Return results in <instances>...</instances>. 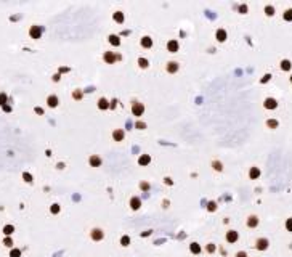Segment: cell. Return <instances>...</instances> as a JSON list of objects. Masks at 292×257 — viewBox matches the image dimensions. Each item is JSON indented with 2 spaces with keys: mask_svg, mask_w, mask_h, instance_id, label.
I'll use <instances>...</instances> for the list:
<instances>
[{
  "mask_svg": "<svg viewBox=\"0 0 292 257\" xmlns=\"http://www.w3.org/2000/svg\"><path fill=\"white\" fill-rule=\"evenodd\" d=\"M132 113H133V116H137V117L143 116V113H145V106H143V103H138V101L133 103V105H132Z\"/></svg>",
  "mask_w": 292,
  "mask_h": 257,
  "instance_id": "6da1fadb",
  "label": "cell"
},
{
  "mask_svg": "<svg viewBox=\"0 0 292 257\" xmlns=\"http://www.w3.org/2000/svg\"><path fill=\"white\" fill-rule=\"evenodd\" d=\"M119 55H116L114 51H104V61L108 63V64H111V63H114V61H117L119 60Z\"/></svg>",
  "mask_w": 292,
  "mask_h": 257,
  "instance_id": "7a4b0ae2",
  "label": "cell"
},
{
  "mask_svg": "<svg viewBox=\"0 0 292 257\" xmlns=\"http://www.w3.org/2000/svg\"><path fill=\"white\" fill-rule=\"evenodd\" d=\"M29 35L32 39H40V35H42V27L40 26H32L31 27V31H29Z\"/></svg>",
  "mask_w": 292,
  "mask_h": 257,
  "instance_id": "3957f363",
  "label": "cell"
},
{
  "mask_svg": "<svg viewBox=\"0 0 292 257\" xmlns=\"http://www.w3.org/2000/svg\"><path fill=\"white\" fill-rule=\"evenodd\" d=\"M88 163H90L92 167H100L101 163H103V159H101L100 156H96V154H92V156H90V159H88Z\"/></svg>",
  "mask_w": 292,
  "mask_h": 257,
  "instance_id": "277c9868",
  "label": "cell"
},
{
  "mask_svg": "<svg viewBox=\"0 0 292 257\" xmlns=\"http://www.w3.org/2000/svg\"><path fill=\"white\" fill-rule=\"evenodd\" d=\"M263 106H265L266 109H274L276 106H278V101H276L274 98H266L265 103H263Z\"/></svg>",
  "mask_w": 292,
  "mask_h": 257,
  "instance_id": "5b68a950",
  "label": "cell"
},
{
  "mask_svg": "<svg viewBox=\"0 0 292 257\" xmlns=\"http://www.w3.org/2000/svg\"><path fill=\"white\" fill-rule=\"evenodd\" d=\"M47 105H48L50 108H56L58 106V97L56 95H50V97L47 98Z\"/></svg>",
  "mask_w": 292,
  "mask_h": 257,
  "instance_id": "8992f818",
  "label": "cell"
},
{
  "mask_svg": "<svg viewBox=\"0 0 292 257\" xmlns=\"http://www.w3.org/2000/svg\"><path fill=\"white\" fill-rule=\"evenodd\" d=\"M112 138L116 141H122V140H124V130H122V129H116L112 132Z\"/></svg>",
  "mask_w": 292,
  "mask_h": 257,
  "instance_id": "52a82bcc",
  "label": "cell"
},
{
  "mask_svg": "<svg viewBox=\"0 0 292 257\" xmlns=\"http://www.w3.org/2000/svg\"><path fill=\"white\" fill-rule=\"evenodd\" d=\"M178 42H177V40H170V42H169L167 43V50L169 51H170V53H175V51H178Z\"/></svg>",
  "mask_w": 292,
  "mask_h": 257,
  "instance_id": "ba28073f",
  "label": "cell"
},
{
  "mask_svg": "<svg viewBox=\"0 0 292 257\" xmlns=\"http://www.w3.org/2000/svg\"><path fill=\"white\" fill-rule=\"evenodd\" d=\"M108 39H109V43H111V45H114V47H119L120 45V37H119V35L111 34Z\"/></svg>",
  "mask_w": 292,
  "mask_h": 257,
  "instance_id": "9c48e42d",
  "label": "cell"
},
{
  "mask_svg": "<svg viewBox=\"0 0 292 257\" xmlns=\"http://www.w3.org/2000/svg\"><path fill=\"white\" fill-rule=\"evenodd\" d=\"M103 236H104V231L98 230V228H95V230L92 231V238H93L95 241H100V239H103Z\"/></svg>",
  "mask_w": 292,
  "mask_h": 257,
  "instance_id": "30bf717a",
  "label": "cell"
},
{
  "mask_svg": "<svg viewBox=\"0 0 292 257\" xmlns=\"http://www.w3.org/2000/svg\"><path fill=\"white\" fill-rule=\"evenodd\" d=\"M236 239H238V231L231 230V231L226 233V241H228V243H234Z\"/></svg>",
  "mask_w": 292,
  "mask_h": 257,
  "instance_id": "8fae6325",
  "label": "cell"
},
{
  "mask_svg": "<svg viewBox=\"0 0 292 257\" xmlns=\"http://www.w3.org/2000/svg\"><path fill=\"white\" fill-rule=\"evenodd\" d=\"M149 163H151V157H149L148 154H143V156L138 157V164L140 165H148Z\"/></svg>",
  "mask_w": 292,
  "mask_h": 257,
  "instance_id": "7c38bea8",
  "label": "cell"
},
{
  "mask_svg": "<svg viewBox=\"0 0 292 257\" xmlns=\"http://www.w3.org/2000/svg\"><path fill=\"white\" fill-rule=\"evenodd\" d=\"M266 247H268V241H266L265 238L257 239V249H260V251H265Z\"/></svg>",
  "mask_w": 292,
  "mask_h": 257,
  "instance_id": "4fadbf2b",
  "label": "cell"
},
{
  "mask_svg": "<svg viewBox=\"0 0 292 257\" xmlns=\"http://www.w3.org/2000/svg\"><path fill=\"white\" fill-rule=\"evenodd\" d=\"M217 40H218V42H225V40H226V31H225V29H218V31H217Z\"/></svg>",
  "mask_w": 292,
  "mask_h": 257,
  "instance_id": "5bb4252c",
  "label": "cell"
},
{
  "mask_svg": "<svg viewBox=\"0 0 292 257\" xmlns=\"http://www.w3.org/2000/svg\"><path fill=\"white\" fill-rule=\"evenodd\" d=\"M141 47H145V48H151L153 47V39L151 37H143L141 39Z\"/></svg>",
  "mask_w": 292,
  "mask_h": 257,
  "instance_id": "9a60e30c",
  "label": "cell"
},
{
  "mask_svg": "<svg viewBox=\"0 0 292 257\" xmlns=\"http://www.w3.org/2000/svg\"><path fill=\"white\" fill-rule=\"evenodd\" d=\"M130 206H132L133 211H137V209L141 206V199L140 198H132V199H130Z\"/></svg>",
  "mask_w": 292,
  "mask_h": 257,
  "instance_id": "2e32d148",
  "label": "cell"
},
{
  "mask_svg": "<svg viewBox=\"0 0 292 257\" xmlns=\"http://www.w3.org/2000/svg\"><path fill=\"white\" fill-rule=\"evenodd\" d=\"M98 108L100 109H108L109 108V101L106 100V98H100V100H98Z\"/></svg>",
  "mask_w": 292,
  "mask_h": 257,
  "instance_id": "e0dca14e",
  "label": "cell"
},
{
  "mask_svg": "<svg viewBox=\"0 0 292 257\" xmlns=\"http://www.w3.org/2000/svg\"><path fill=\"white\" fill-rule=\"evenodd\" d=\"M167 71H169V72H177V71H178V64H177V63L175 61H170V63H167Z\"/></svg>",
  "mask_w": 292,
  "mask_h": 257,
  "instance_id": "ac0fdd59",
  "label": "cell"
},
{
  "mask_svg": "<svg viewBox=\"0 0 292 257\" xmlns=\"http://www.w3.org/2000/svg\"><path fill=\"white\" fill-rule=\"evenodd\" d=\"M249 177L250 179H258L260 177V169L258 167H252L249 171Z\"/></svg>",
  "mask_w": 292,
  "mask_h": 257,
  "instance_id": "d6986e66",
  "label": "cell"
},
{
  "mask_svg": "<svg viewBox=\"0 0 292 257\" xmlns=\"http://www.w3.org/2000/svg\"><path fill=\"white\" fill-rule=\"evenodd\" d=\"M247 225H249L250 228L257 227V225H258V219H257L255 215H250V217H249V220H247Z\"/></svg>",
  "mask_w": 292,
  "mask_h": 257,
  "instance_id": "ffe728a7",
  "label": "cell"
},
{
  "mask_svg": "<svg viewBox=\"0 0 292 257\" xmlns=\"http://www.w3.org/2000/svg\"><path fill=\"white\" fill-rule=\"evenodd\" d=\"M112 18H114V21H117V23H124V15H122V11H116Z\"/></svg>",
  "mask_w": 292,
  "mask_h": 257,
  "instance_id": "44dd1931",
  "label": "cell"
},
{
  "mask_svg": "<svg viewBox=\"0 0 292 257\" xmlns=\"http://www.w3.org/2000/svg\"><path fill=\"white\" fill-rule=\"evenodd\" d=\"M13 231H15V227H13V225H5V227H3V233H5L7 236H10Z\"/></svg>",
  "mask_w": 292,
  "mask_h": 257,
  "instance_id": "7402d4cb",
  "label": "cell"
},
{
  "mask_svg": "<svg viewBox=\"0 0 292 257\" xmlns=\"http://www.w3.org/2000/svg\"><path fill=\"white\" fill-rule=\"evenodd\" d=\"M291 66H292V64H291L289 60H283V61H281V69H283V71H289Z\"/></svg>",
  "mask_w": 292,
  "mask_h": 257,
  "instance_id": "603a6c76",
  "label": "cell"
},
{
  "mask_svg": "<svg viewBox=\"0 0 292 257\" xmlns=\"http://www.w3.org/2000/svg\"><path fill=\"white\" fill-rule=\"evenodd\" d=\"M266 125L270 129H276V127H278V121H276V119H268L266 121Z\"/></svg>",
  "mask_w": 292,
  "mask_h": 257,
  "instance_id": "cb8c5ba5",
  "label": "cell"
},
{
  "mask_svg": "<svg viewBox=\"0 0 292 257\" xmlns=\"http://www.w3.org/2000/svg\"><path fill=\"white\" fill-rule=\"evenodd\" d=\"M189 249H191V252H194V254H198V252H201V247L198 243H193L191 246H189Z\"/></svg>",
  "mask_w": 292,
  "mask_h": 257,
  "instance_id": "d4e9b609",
  "label": "cell"
},
{
  "mask_svg": "<svg viewBox=\"0 0 292 257\" xmlns=\"http://www.w3.org/2000/svg\"><path fill=\"white\" fill-rule=\"evenodd\" d=\"M283 18L286 19V21H292V10H286V11H284Z\"/></svg>",
  "mask_w": 292,
  "mask_h": 257,
  "instance_id": "484cf974",
  "label": "cell"
},
{
  "mask_svg": "<svg viewBox=\"0 0 292 257\" xmlns=\"http://www.w3.org/2000/svg\"><path fill=\"white\" fill-rule=\"evenodd\" d=\"M265 13L268 15V16H273V15H274V8L271 5H266L265 7Z\"/></svg>",
  "mask_w": 292,
  "mask_h": 257,
  "instance_id": "4316f807",
  "label": "cell"
},
{
  "mask_svg": "<svg viewBox=\"0 0 292 257\" xmlns=\"http://www.w3.org/2000/svg\"><path fill=\"white\" fill-rule=\"evenodd\" d=\"M138 64H140V68H148V60L146 58H138Z\"/></svg>",
  "mask_w": 292,
  "mask_h": 257,
  "instance_id": "83f0119b",
  "label": "cell"
},
{
  "mask_svg": "<svg viewBox=\"0 0 292 257\" xmlns=\"http://www.w3.org/2000/svg\"><path fill=\"white\" fill-rule=\"evenodd\" d=\"M7 100H8V97H7V93H0V106L7 105Z\"/></svg>",
  "mask_w": 292,
  "mask_h": 257,
  "instance_id": "f1b7e54d",
  "label": "cell"
},
{
  "mask_svg": "<svg viewBox=\"0 0 292 257\" xmlns=\"http://www.w3.org/2000/svg\"><path fill=\"white\" fill-rule=\"evenodd\" d=\"M212 167H214L215 171H222L223 165H222V163H218V161H214V163H212Z\"/></svg>",
  "mask_w": 292,
  "mask_h": 257,
  "instance_id": "f546056e",
  "label": "cell"
},
{
  "mask_svg": "<svg viewBox=\"0 0 292 257\" xmlns=\"http://www.w3.org/2000/svg\"><path fill=\"white\" fill-rule=\"evenodd\" d=\"M72 98H74V100H80V98H82V92H80V90H74V92H72Z\"/></svg>",
  "mask_w": 292,
  "mask_h": 257,
  "instance_id": "4dcf8cb0",
  "label": "cell"
},
{
  "mask_svg": "<svg viewBox=\"0 0 292 257\" xmlns=\"http://www.w3.org/2000/svg\"><path fill=\"white\" fill-rule=\"evenodd\" d=\"M207 209H209L210 212H214L215 209H217V204L214 203V201H209V203H207Z\"/></svg>",
  "mask_w": 292,
  "mask_h": 257,
  "instance_id": "1f68e13d",
  "label": "cell"
},
{
  "mask_svg": "<svg viewBox=\"0 0 292 257\" xmlns=\"http://www.w3.org/2000/svg\"><path fill=\"white\" fill-rule=\"evenodd\" d=\"M128 243H130V238H128V236H127V235L122 236V239H120V244H122V246H128Z\"/></svg>",
  "mask_w": 292,
  "mask_h": 257,
  "instance_id": "d6a6232c",
  "label": "cell"
},
{
  "mask_svg": "<svg viewBox=\"0 0 292 257\" xmlns=\"http://www.w3.org/2000/svg\"><path fill=\"white\" fill-rule=\"evenodd\" d=\"M23 179H24V182H27V183H31V182H32V175H31V174H27V172H24V174H23Z\"/></svg>",
  "mask_w": 292,
  "mask_h": 257,
  "instance_id": "836d02e7",
  "label": "cell"
},
{
  "mask_svg": "<svg viewBox=\"0 0 292 257\" xmlns=\"http://www.w3.org/2000/svg\"><path fill=\"white\" fill-rule=\"evenodd\" d=\"M19 256H21V251H19V249H11L10 257H19Z\"/></svg>",
  "mask_w": 292,
  "mask_h": 257,
  "instance_id": "e575fe53",
  "label": "cell"
},
{
  "mask_svg": "<svg viewBox=\"0 0 292 257\" xmlns=\"http://www.w3.org/2000/svg\"><path fill=\"white\" fill-rule=\"evenodd\" d=\"M135 127L138 130H143V129H146V124H145V122H141V121H138L137 124H135Z\"/></svg>",
  "mask_w": 292,
  "mask_h": 257,
  "instance_id": "d590c367",
  "label": "cell"
},
{
  "mask_svg": "<svg viewBox=\"0 0 292 257\" xmlns=\"http://www.w3.org/2000/svg\"><path fill=\"white\" fill-rule=\"evenodd\" d=\"M50 211H52V214H58V212H60V206H58V204H53L52 207H50Z\"/></svg>",
  "mask_w": 292,
  "mask_h": 257,
  "instance_id": "8d00e7d4",
  "label": "cell"
},
{
  "mask_svg": "<svg viewBox=\"0 0 292 257\" xmlns=\"http://www.w3.org/2000/svg\"><path fill=\"white\" fill-rule=\"evenodd\" d=\"M3 244H5V246H8V247H11V246H13V241H11V238H5V239H3Z\"/></svg>",
  "mask_w": 292,
  "mask_h": 257,
  "instance_id": "74e56055",
  "label": "cell"
},
{
  "mask_svg": "<svg viewBox=\"0 0 292 257\" xmlns=\"http://www.w3.org/2000/svg\"><path fill=\"white\" fill-rule=\"evenodd\" d=\"M140 187H141V190H145V191H148V190H149V183H146V182H141V183H140Z\"/></svg>",
  "mask_w": 292,
  "mask_h": 257,
  "instance_id": "f35d334b",
  "label": "cell"
},
{
  "mask_svg": "<svg viewBox=\"0 0 292 257\" xmlns=\"http://www.w3.org/2000/svg\"><path fill=\"white\" fill-rule=\"evenodd\" d=\"M286 228L289 231H292V219H287V222H286Z\"/></svg>",
  "mask_w": 292,
  "mask_h": 257,
  "instance_id": "ab89813d",
  "label": "cell"
},
{
  "mask_svg": "<svg viewBox=\"0 0 292 257\" xmlns=\"http://www.w3.org/2000/svg\"><path fill=\"white\" fill-rule=\"evenodd\" d=\"M239 11H241L242 15L247 13V5H241V7H239Z\"/></svg>",
  "mask_w": 292,
  "mask_h": 257,
  "instance_id": "60d3db41",
  "label": "cell"
},
{
  "mask_svg": "<svg viewBox=\"0 0 292 257\" xmlns=\"http://www.w3.org/2000/svg\"><path fill=\"white\" fill-rule=\"evenodd\" d=\"M215 251V246H214V244H209V246H207V252H214Z\"/></svg>",
  "mask_w": 292,
  "mask_h": 257,
  "instance_id": "b9f144b4",
  "label": "cell"
},
{
  "mask_svg": "<svg viewBox=\"0 0 292 257\" xmlns=\"http://www.w3.org/2000/svg\"><path fill=\"white\" fill-rule=\"evenodd\" d=\"M270 77H271L270 74H266V76H263V77H262V82L265 84V82H268V81H270Z\"/></svg>",
  "mask_w": 292,
  "mask_h": 257,
  "instance_id": "7bdbcfd3",
  "label": "cell"
},
{
  "mask_svg": "<svg viewBox=\"0 0 292 257\" xmlns=\"http://www.w3.org/2000/svg\"><path fill=\"white\" fill-rule=\"evenodd\" d=\"M3 111L10 113V111H11V106H8V105H3Z\"/></svg>",
  "mask_w": 292,
  "mask_h": 257,
  "instance_id": "ee69618b",
  "label": "cell"
},
{
  "mask_svg": "<svg viewBox=\"0 0 292 257\" xmlns=\"http://www.w3.org/2000/svg\"><path fill=\"white\" fill-rule=\"evenodd\" d=\"M116 103H117V100H112L111 103H109V108H112V109H114V108H116Z\"/></svg>",
  "mask_w": 292,
  "mask_h": 257,
  "instance_id": "f6af8a7d",
  "label": "cell"
},
{
  "mask_svg": "<svg viewBox=\"0 0 292 257\" xmlns=\"http://www.w3.org/2000/svg\"><path fill=\"white\" fill-rule=\"evenodd\" d=\"M34 111L37 113V114H43V109H42V108H39V106H37V108L34 109Z\"/></svg>",
  "mask_w": 292,
  "mask_h": 257,
  "instance_id": "bcb514c9",
  "label": "cell"
},
{
  "mask_svg": "<svg viewBox=\"0 0 292 257\" xmlns=\"http://www.w3.org/2000/svg\"><path fill=\"white\" fill-rule=\"evenodd\" d=\"M236 257H247V254H246V252L241 251V252H238V254H236Z\"/></svg>",
  "mask_w": 292,
  "mask_h": 257,
  "instance_id": "7dc6e473",
  "label": "cell"
},
{
  "mask_svg": "<svg viewBox=\"0 0 292 257\" xmlns=\"http://www.w3.org/2000/svg\"><path fill=\"white\" fill-rule=\"evenodd\" d=\"M69 68H60V72H68Z\"/></svg>",
  "mask_w": 292,
  "mask_h": 257,
  "instance_id": "c3c4849f",
  "label": "cell"
},
{
  "mask_svg": "<svg viewBox=\"0 0 292 257\" xmlns=\"http://www.w3.org/2000/svg\"><path fill=\"white\" fill-rule=\"evenodd\" d=\"M53 81H55V82H58V81H60V74H56V76L53 77Z\"/></svg>",
  "mask_w": 292,
  "mask_h": 257,
  "instance_id": "681fc988",
  "label": "cell"
},
{
  "mask_svg": "<svg viewBox=\"0 0 292 257\" xmlns=\"http://www.w3.org/2000/svg\"><path fill=\"white\" fill-rule=\"evenodd\" d=\"M291 82H292V76H291Z\"/></svg>",
  "mask_w": 292,
  "mask_h": 257,
  "instance_id": "f907efd6",
  "label": "cell"
}]
</instances>
